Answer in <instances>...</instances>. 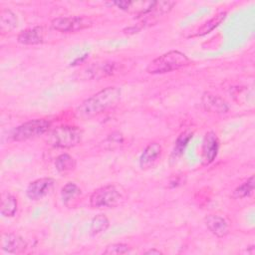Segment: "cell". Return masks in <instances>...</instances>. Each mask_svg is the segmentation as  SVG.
<instances>
[{
	"instance_id": "1",
	"label": "cell",
	"mask_w": 255,
	"mask_h": 255,
	"mask_svg": "<svg viewBox=\"0 0 255 255\" xmlns=\"http://www.w3.org/2000/svg\"><path fill=\"white\" fill-rule=\"evenodd\" d=\"M121 89L118 87H107L99 91L77 107L76 117L81 120H88L106 112L117 104L121 98Z\"/></svg>"
},
{
	"instance_id": "2",
	"label": "cell",
	"mask_w": 255,
	"mask_h": 255,
	"mask_svg": "<svg viewBox=\"0 0 255 255\" xmlns=\"http://www.w3.org/2000/svg\"><path fill=\"white\" fill-rule=\"evenodd\" d=\"M189 64L190 60L184 53L171 50L153 59L147 65L146 72L148 74H165L182 69Z\"/></svg>"
},
{
	"instance_id": "3",
	"label": "cell",
	"mask_w": 255,
	"mask_h": 255,
	"mask_svg": "<svg viewBox=\"0 0 255 255\" xmlns=\"http://www.w3.org/2000/svg\"><path fill=\"white\" fill-rule=\"evenodd\" d=\"M83 137V130L75 126H61L50 130L47 142L59 148H71L79 144Z\"/></svg>"
},
{
	"instance_id": "4",
	"label": "cell",
	"mask_w": 255,
	"mask_h": 255,
	"mask_svg": "<svg viewBox=\"0 0 255 255\" xmlns=\"http://www.w3.org/2000/svg\"><path fill=\"white\" fill-rule=\"evenodd\" d=\"M124 201V194L120 187L108 184L97 188L90 197V205L93 208H112Z\"/></svg>"
},
{
	"instance_id": "5",
	"label": "cell",
	"mask_w": 255,
	"mask_h": 255,
	"mask_svg": "<svg viewBox=\"0 0 255 255\" xmlns=\"http://www.w3.org/2000/svg\"><path fill=\"white\" fill-rule=\"evenodd\" d=\"M49 128L50 123L47 120L35 119L15 128L11 133V137L15 141L27 140L46 133Z\"/></svg>"
},
{
	"instance_id": "6",
	"label": "cell",
	"mask_w": 255,
	"mask_h": 255,
	"mask_svg": "<svg viewBox=\"0 0 255 255\" xmlns=\"http://www.w3.org/2000/svg\"><path fill=\"white\" fill-rule=\"evenodd\" d=\"M52 27L62 33H72L86 29L92 25V21L82 16L57 17L51 21Z\"/></svg>"
},
{
	"instance_id": "7",
	"label": "cell",
	"mask_w": 255,
	"mask_h": 255,
	"mask_svg": "<svg viewBox=\"0 0 255 255\" xmlns=\"http://www.w3.org/2000/svg\"><path fill=\"white\" fill-rule=\"evenodd\" d=\"M55 186V180L51 177H42L32 181L27 189L26 195L31 200H39L48 195Z\"/></svg>"
},
{
	"instance_id": "8",
	"label": "cell",
	"mask_w": 255,
	"mask_h": 255,
	"mask_svg": "<svg viewBox=\"0 0 255 255\" xmlns=\"http://www.w3.org/2000/svg\"><path fill=\"white\" fill-rule=\"evenodd\" d=\"M219 148V140L214 131H208L202 142V162L207 165L210 164L217 156Z\"/></svg>"
},
{
	"instance_id": "9",
	"label": "cell",
	"mask_w": 255,
	"mask_h": 255,
	"mask_svg": "<svg viewBox=\"0 0 255 255\" xmlns=\"http://www.w3.org/2000/svg\"><path fill=\"white\" fill-rule=\"evenodd\" d=\"M27 243L19 235L14 233H4L1 236V249L7 253H22L26 250Z\"/></svg>"
},
{
	"instance_id": "10",
	"label": "cell",
	"mask_w": 255,
	"mask_h": 255,
	"mask_svg": "<svg viewBox=\"0 0 255 255\" xmlns=\"http://www.w3.org/2000/svg\"><path fill=\"white\" fill-rule=\"evenodd\" d=\"M201 103L205 111L213 114H225L229 110L228 104L219 96L211 93H204L201 98Z\"/></svg>"
},
{
	"instance_id": "11",
	"label": "cell",
	"mask_w": 255,
	"mask_h": 255,
	"mask_svg": "<svg viewBox=\"0 0 255 255\" xmlns=\"http://www.w3.org/2000/svg\"><path fill=\"white\" fill-rule=\"evenodd\" d=\"M161 145L157 142H150L145 146L139 157V166L141 169L150 168L160 156Z\"/></svg>"
},
{
	"instance_id": "12",
	"label": "cell",
	"mask_w": 255,
	"mask_h": 255,
	"mask_svg": "<svg viewBox=\"0 0 255 255\" xmlns=\"http://www.w3.org/2000/svg\"><path fill=\"white\" fill-rule=\"evenodd\" d=\"M204 222L208 230L217 237H224L229 233L228 222L219 215L210 214L205 217Z\"/></svg>"
},
{
	"instance_id": "13",
	"label": "cell",
	"mask_w": 255,
	"mask_h": 255,
	"mask_svg": "<svg viewBox=\"0 0 255 255\" xmlns=\"http://www.w3.org/2000/svg\"><path fill=\"white\" fill-rule=\"evenodd\" d=\"M17 41L23 45L41 44L44 41V30L40 26L22 30L17 36Z\"/></svg>"
},
{
	"instance_id": "14",
	"label": "cell",
	"mask_w": 255,
	"mask_h": 255,
	"mask_svg": "<svg viewBox=\"0 0 255 255\" xmlns=\"http://www.w3.org/2000/svg\"><path fill=\"white\" fill-rule=\"evenodd\" d=\"M17 198L10 193H3L1 198L0 212L4 217H12L17 212Z\"/></svg>"
},
{
	"instance_id": "15",
	"label": "cell",
	"mask_w": 255,
	"mask_h": 255,
	"mask_svg": "<svg viewBox=\"0 0 255 255\" xmlns=\"http://www.w3.org/2000/svg\"><path fill=\"white\" fill-rule=\"evenodd\" d=\"M18 19L9 9H2L0 12V30L2 33L10 32L17 27Z\"/></svg>"
},
{
	"instance_id": "16",
	"label": "cell",
	"mask_w": 255,
	"mask_h": 255,
	"mask_svg": "<svg viewBox=\"0 0 255 255\" xmlns=\"http://www.w3.org/2000/svg\"><path fill=\"white\" fill-rule=\"evenodd\" d=\"M77 162L73 156L68 153H62L56 157L55 167L60 173H68L76 168Z\"/></svg>"
},
{
	"instance_id": "17",
	"label": "cell",
	"mask_w": 255,
	"mask_h": 255,
	"mask_svg": "<svg viewBox=\"0 0 255 255\" xmlns=\"http://www.w3.org/2000/svg\"><path fill=\"white\" fill-rule=\"evenodd\" d=\"M226 17V12H219L216 15H214L211 19L203 23L198 30L196 31V36H203L208 33H210L213 29H215L217 26H219L225 19Z\"/></svg>"
},
{
	"instance_id": "18",
	"label": "cell",
	"mask_w": 255,
	"mask_h": 255,
	"mask_svg": "<svg viewBox=\"0 0 255 255\" xmlns=\"http://www.w3.org/2000/svg\"><path fill=\"white\" fill-rule=\"evenodd\" d=\"M117 71L115 63H104L96 67L89 69V73L92 75L91 78H102L113 75Z\"/></svg>"
},
{
	"instance_id": "19",
	"label": "cell",
	"mask_w": 255,
	"mask_h": 255,
	"mask_svg": "<svg viewBox=\"0 0 255 255\" xmlns=\"http://www.w3.org/2000/svg\"><path fill=\"white\" fill-rule=\"evenodd\" d=\"M110 226V221L108 217L105 214H98L96 215L92 222H91V227L90 231L92 235H97L100 234L104 231H106Z\"/></svg>"
},
{
	"instance_id": "20",
	"label": "cell",
	"mask_w": 255,
	"mask_h": 255,
	"mask_svg": "<svg viewBox=\"0 0 255 255\" xmlns=\"http://www.w3.org/2000/svg\"><path fill=\"white\" fill-rule=\"evenodd\" d=\"M191 138H192V132H190L188 130L181 132L175 140L174 148L172 151V156H174V157L180 156Z\"/></svg>"
},
{
	"instance_id": "21",
	"label": "cell",
	"mask_w": 255,
	"mask_h": 255,
	"mask_svg": "<svg viewBox=\"0 0 255 255\" xmlns=\"http://www.w3.org/2000/svg\"><path fill=\"white\" fill-rule=\"evenodd\" d=\"M254 189V176H250L246 181L237 186L233 191V197L241 199L252 194Z\"/></svg>"
},
{
	"instance_id": "22",
	"label": "cell",
	"mask_w": 255,
	"mask_h": 255,
	"mask_svg": "<svg viewBox=\"0 0 255 255\" xmlns=\"http://www.w3.org/2000/svg\"><path fill=\"white\" fill-rule=\"evenodd\" d=\"M80 193H81L80 187L74 182L66 183L61 190V196L65 204H68V202L72 201L74 198L80 195Z\"/></svg>"
},
{
	"instance_id": "23",
	"label": "cell",
	"mask_w": 255,
	"mask_h": 255,
	"mask_svg": "<svg viewBox=\"0 0 255 255\" xmlns=\"http://www.w3.org/2000/svg\"><path fill=\"white\" fill-rule=\"evenodd\" d=\"M130 251V247L125 243H113L107 246L105 254H125Z\"/></svg>"
},
{
	"instance_id": "24",
	"label": "cell",
	"mask_w": 255,
	"mask_h": 255,
	"mask_svg": "<svg viewBox=\"0 0 255 255\" xmlns=\"http://www.w3.org/2000/svg\"><path fill=\"white\" fill-rule=\"evenodd\" d=\"M162 252H160L159 250H156V249H149L145 252V254H161Z\"/></svg>"
}]
</instances>
